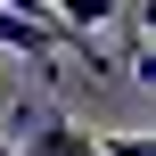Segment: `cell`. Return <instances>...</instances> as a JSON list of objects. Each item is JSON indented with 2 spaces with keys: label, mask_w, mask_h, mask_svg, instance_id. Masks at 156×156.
Segmentation results:
<instances>
[{
  "label": "cell",
  "mask_w": 156,
  "mask_h": 156,
  "mask_svg": "<svg viewBox=\"0 0 156 156\" xmlns=\"http://www.w3.org/2000/svg\"><path fill=\"white\" fill-rule=\"evenodd\" d=\"M16 156H99V148H90L82 123H66L58 107H41V115H25V148Z\"/></svg>",
  "instance_id": "cell-1"
},
{
  "label": "cell",
  "mask_w": 156,
  "mask_h": 156,
  "mask_svg": "<svg viewBox=\"0 0 156 156\" xmlns=\"http://www.w3.org/2000/svg\"><path fill=\"white\" fill-rule=\"evenodd\" d=\"M0 49L41 58V66H49V58H66V49H82V41H66L58 25H33V16H16V8H0ZM82 58H90V49H82Z\"/></svg>",
  "instance_id": "cell-2"
},
{
  "label": "cell",
  "mask_w": 156,
  "mask_h": 156,
  "mask_svg": "<svg viewBox=\"0 0 156 156\" xmlns=\"http://www.w3.org/2000/svg\"><path fill=\"white\" fill-rule=\"evenodd\" d=\"M99 156H156V140H140V132H115V140H90Z\"/></svg>",
  "instance_id": "cell-3"
}]
</instances>
